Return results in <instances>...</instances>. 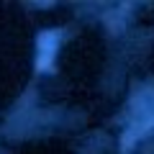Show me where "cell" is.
Listing matches in <instances>:
<instances>
[{
    "label": "cell",
    "instance_id": "cell-2",
    "mask_svg": "<svg viewBox=\"0 0 154 154\" xmlns=\"http://www.w3.org/2000/svg\"><path fill=\"white\" fill-rule=\"evenodd\" d=\"M49 64H51V54H41L38 57V69H49Z\"/></svg>",
    "mask_w": 154,
    "mask_h": 154
},
{
    "label": "cell",
    "instance_id": "cell-1",
    "mask_svg": "<svg viewBox=\"0 0 154 154\" xmlns=\"http://www.w3.org/2000/svg\"><path fill=\"white\" fill-rule=\"evenodd\" d=\"M57 38H59L57 31H44L41 36H38V49H41V54H51V51H54Z\"/></svg>",
    "mask_w": 154,
    "mask_h": 154
}]
</instances>
